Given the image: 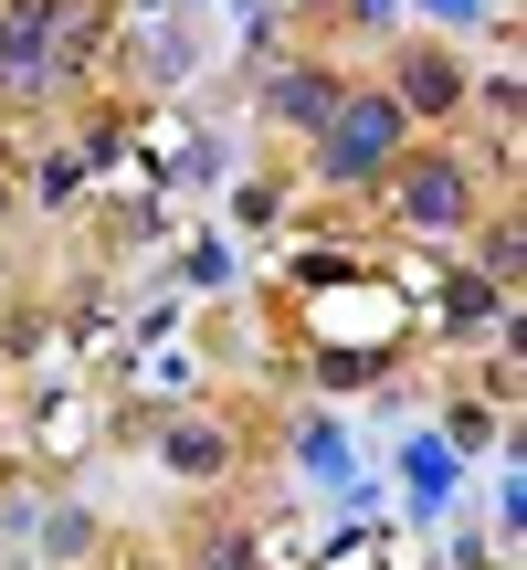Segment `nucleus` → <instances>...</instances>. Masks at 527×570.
I'll return each mask as SVG.
<instances>
[{
	"label": "nucleus",
	"mask_w": 527,
	"mask_h": 570,
	"mask_svg": "<svg viewBox=\"0 0 527 570\" xmlns=\"http://www.w3.org/2000/svg\"><path fill=\"white\" fill-rule=\"evenodd\" d=\"M380 190H390V212H401L411 233H444V244L475 223V212H486V169H475L454 138H411L401 159H390Z\"/></svg>",
	"instance_id": "1"
},
{
	"label": "nucleus",
	"mask_w": 527,
	"mask_h": 570,
	"mask_svg": "<svg viewBox=\"0 0 527 570\" xmlns=\"http://www.w3.org/2000/svg\"><path fill=\"white\" fill-rule=\"evenodd\" d=\"M380 96L401 106V127H411V138H444V127H465V106H475V75H465V53H454V42H432V32H401V42H390V75H380Z\"/></svg>",
	"instance_id": "2"
}]
</instances>
